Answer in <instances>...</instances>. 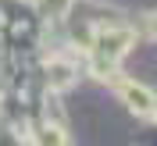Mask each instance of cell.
I'll use <instances>...</instances> for the list:
<instances>
[{"label":"cell","instance_id":"cell-1","mask_svg":"<svg viewBox=\"0 0 157 146\" xmlns=\"http://www.w3.org/2000/svg\"><path fill=\"white\" fill-rule=\"evenodd\" d=\"M132 47V32L121 29V25H100L97 39H93V61H97V71H111L121 61V54Z\"/></svg>","mask_w":157,"mask_h":146},{"label":"cell","instance_id":"cell-2","mask_svg":"<svg viewBox=\"0 0 157 146\" xmlns=\"http://www.w3.org/2000/svg\"><path fill=\"white\" fill-rule=\"evenodd\" d=\"M121 96H125V103L132 110H136V114H154L157 110V100H154V93H150L147 86H139V82H121Z\"/></svg>","mask_w":157,"mask_h":146},{"label":"cell","instance_id":"cell-3","mask_svg":"<svg viewBox=\"0 0 157 146\" xmlns=\"http://www.w3.org/2000/svg\"><path fill=\"white\" fill-rule=\"evenodd\" d=\"M71 0H43V7L50 11V14H61V11H68Z\"/></svg>","mask_w":157,"mask_h":146},{"label":"cell","instance_id":"cell-4","mask_svg":"<svg viewBox=\"0 0 157 146\" xmlns=\"http://www.w3.org/2000/svg\"><path fill=\"white\" fill-rule=\"evenodd\" d=\"M61 143H64V139H61V132H54V128H50V132H47V146H61Z\"/></svg>","mask_w":157,"mask_h":146},{"label":"cell","instance_id":"cell-5","mask_svg":"<svg viewBox=\"0 0 157 146\" xmlns=\"http://www.w3.org/2000/svg\"><path fill=\"white\" fill-rule=\"evenodd\" d=\"M150 29H154V32H157V18H154V21H150Z\"/></svg>","mask_w":157,"mask_h":146}]
</instances>
